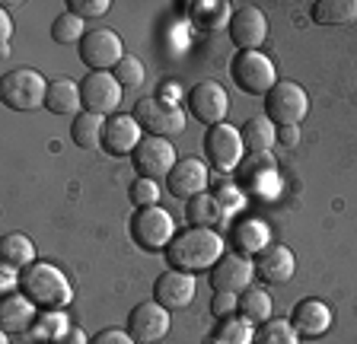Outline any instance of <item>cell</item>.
Returning a JSON list of instances; mask_svg holds the SVG:
<instances>
[{"label": "cell", "instance_id": "4dcf8cb0", "mask_svg": "<svg viewBox=\"0 0 357 344\" xmlns=\"http://www.w3.org/2000/svg\"><path fill=\"white\" fill-rule=\"evenodd\" d=\"M102 121L99 115H89V112H80L74 118V125H70V137H74L77 147L83 150H96L102 147Z\"/></svg>", "mask_w": 357, "mask_h": 344}, {"label": "cell", "instance_id": "60d3db41", "mask_svg": "<svg viewBox=\"0 0 357 344\" xmlns=\"http://www.w3.org/2000/svg\"><path fill=\"white\" fill-rule=\"evenodd\" d=\"M52 344H89V338L83 335V329H77V325H64V329L54 335Z\"/></svg>", "mask_w": 357, "mask_h": 344}, {"label": "cell", "instance_id": "52a82bcc", "mask_svg": "<svg viewBox=\"0 0 357 344\" xmlns=\"http://www.w3.org/2000/svg\"><path fill=\"white\" fill-rule=\"evenodd\" d=\"M233 83L249 96H268V90L278 83L275 64L265 58L261 52H239L230 64Z\"/></svg>", "mask_w": 357, "mask_h": 344}, {"label": "cell", "instance_id": "d6a6232c", "mask_svg": "<svg viewBox=\"0 0 357 344\" xmlns=\"http://www.w3.org/2000/svg\"><path fill=\"white\" fill-rule=\"evenodd\" d=\"M252 322H245L243 315L239 319H220V325H217V331L211 335V341L214 344H252Z\"/></svg>", "mask_w": 357, "mask_h": 344}, {"label": "cell", "instance_id": "8d00e7d4", "mask_svg": "<svg viewBox=\"0 0 357 344\" xmlns=\"http://www.w3.org/2000/svg\"><path fill=\"white\" fill-rule=\"evenodd\" d=\"M109 0H67V13H74V16H105L109 13Z\"/></svg>", "mask_w": 357, "mask_h": 344}, {"label": "cell", "instance_id": "1f68e13d", "mask_svg": "<svg viewBox=\"0 0 357 344\" xmlns=\"http://www.w3.org/2000/svg\"><path fill=\"white\" fill-rule=\"evenodd\" d=\"M252 344H300V335L287 319H268L255 329Z\"/></svg>", "mask_w": 357, "mask_h": 344}, {"label": "cell", "instance_id": "2e32d148", "mask_svg": "<svg viewBox=\"0 0 357 344\" xmlns=\"http://www.w3.org/2000/svg\"><path fill=\"white\" fill-rule=\"evenodd\" d=\"M141 141V125L134 121V115H109L102 121V147L112 157H128Z\"/></svg>", "mask_w": 357, "mask_h": 344}, {"label": "cell", "instance_id": "9c48e42d", "mask_svg": "<svg viewBox=\"0 0 357 344\" xmlns=\"http://www.w3.org/2000/svg\"><path fill=\"white\" fill-rule=\"evenodd\" d=\"M243 150L245 147H243V137H239V127L227 125V121L208 127V134H204V157H208V163L217 172L236 169L243 163Z\"/></svg>", "mask_w": 357, "mask_h": 344}, {"label": "cell", "instance_id": "d6986e66", "mask_svg": "<svg viewBox=\"0 0 357 344\" xmlns=\"http://www.w3.org/2000/svg\"><path fill=\"white\" fill-rule=\"evenodd\" d=\"M297 271V258L287 246L281 242H271L265 252L255 255V274L265 281V284H287Z\"/></svg>", "mask_w": 357, "mask_h": 344}, {"label": "cell", "instance_id": "4fadbf2b", "mask_svg": "<svg viewBox=\"0 0 357 344\" xmlns=\"http://www.w3.org/2000/svg\"><path fill=\"white\" fill-rule=\"evenodd\" d=\"M166 331H169V309L160 306L156 299L137 303V306L128 313V335H131L137 344L163 341Z\"/></svg>", "mask_w": 357, "mask_h": 344}, {"label": "cell", "instance_id": "603a6c76", "mask_svg": "<svg viewBox=\"0 0 357 344\" xmlns=\"http://www.w3.org/2000/svg\"><path fill=\"white\" fill-rule=\"evenodd\" d=\"M32 322H36V313H32L29 297L10 293V297L0 303V329L7 331V335H20V331L29 329Z\"/></svg>", "mask_w": 357, "mask_h": 344}, {"label": "cell", "instance_id": "d4e9b609", "mask_svg": "<svg viewBox=\"0 0 357 344\" xmlns=\"http://www.w3.org/2000/svg\"><path fill=\"white\" fill-rule=\"evenodd\" d=\"M80 83L67 80V77H61V80H52L48 83V96H45V109L52 115H74L80 112Z\"/></svg>", "mask_w": 357, "mask_h": 344}, {"label": "cell", "instance_id": "6da1fadb", "mask_svg": "<svg viewBox=\"0 0 357 344\" xmlns=\"http://www.w3.org/2000/svg\"><path fill=\"white\" fill-rule=\"evenodd\" d=\"M220 258H223V240L214 230H201V226L176 233V240L166 246V262H169L172 271L198 274V271L214 268Z\"/></svg>", "mask_w": 357, "mask_h": 344}, {"label": "cell", "instance_id": "277c9868", "mask_svg": "<svg viewBox=\"0 0 357 344\" xmlns=\"http://www.w3.org/2000/svg\"><path fill=\"white\" fill-rule=\"evenodd\" d=\"M45 96H48V83L38 70L16 68L0 80V99L7 109H16V112H32V109L45 105Z\"/></svg>", "mask_w": 357, "mask_h": 344}, {"label": "cell", "instance_id": "7402d4cb", "mask_svg": "<svg viewBox=\"0 0 357 344\" xmlns=\"http://www.w3.org/2000/svg\"><path fill=\"white\" fill-rule=\"evenodd\" d=\"M243 166V182L249 188H255V191H265V195H271L278 188V169H275V159H271V153H252V157L245 159Z\"/></svg>", "mask_w": 357, "mask_h": 344}, {"label": "cell", "instance_id": "484cf974", "mask_svg": "<svg viewBox=\"0 0 357 344\" xmlns=\"http://www.w3.org/2000/svg\"><path fill=\"white\" fill-rule=\"evenodd\" d=\"M0 258L10 271H26L29 265H36V246L22 233H7L0 240Z\"/></svg>", "mask_w": 357, "mask_h": 344}, {"label": "cell", "instance_id": "8992f818", "mask_svg": "<svg viewBox=\"0 0 357 344\" xmlns=\"http://www.w3.org/2000/svg\"><path fill=\"white\" fill-rule=\"evenodd\" d=\"M134 121L150 131V137H172L185 131V115L172 99L166 96H147L134 105Z\"/></svg>", "mask_w": 357, "mask_h": 344}, {"label": "cell", "instance_id": "44dd1931", "mask_svg": "<svg viewBox=\"0 0 357 344\" xmlns=\"http://www.w3.org/2000/svg\"><path fill=\"white\" fill-rule=\"evenodd\" d=\"M233 249L243 255H259L271 246V233H268L265 220L259 217H243L236 226H233Z\"/></svg>", "mask_w": 357, "mask_h": 344}, {"label": "cell", "instance_id": "30bf717a", "mask_svg": "<svg viewBox=\"0 0 357 344\" xmlns=\"http://www.w3.org/2000/svg\"><path fill=\"white\" fill-rule=\"evenodd\" d=\"M131 163H134V169H137V179L160 182L169 175L178 159H176V150H172L169 141H163V137H144V141L137 143V150L131 153Z\"/></svg>", "mask_w": 357, "mask_h": 344}, {"label": "cell", "instance_id": "ffe728a7", "mask_svg": "<svg viewBox=\"0 0 357 344\" xmlns=\"http://www.w3.org/2000/svg\"><path fill=\"white\" fill-rule=\"evenodd\" d=\"M290 325L297 329V335L303 338H319L328 331V325H332V313H328V306L322 303V299H300L297 306H294V313H290Z\"/></svg>", "mask_w": 357, "mask_h": 344}, {"label": "cell", "instance_id": "ac0fdd59", "mask_svg": "<svg viewBox=\"0 0 357 344\" xmlns=\"http://www.w3.org/2000/svg\"><path fill=\"white\" fill-rule=\"evenodd\" d=\"M153 299L166 309H182L195 299V277L188 271H163L153 284Z\"/></svg>", "mask_w": 357, "mask_h": 344}, {"label": "cell", "instance_id": "4316f807", "mask_svg": "<svg viewBox=\"0 0 357 344\" xmlns=\"http://www.w3.org/2000/svg\"><path fill=\"white\" fill-rule=\"evenodd\" d=\"M188 13H192V19L201 29L217 32V29H223V26H230L233 10L227 0H195V3H188Z\"/></svg>", "mask_w": 357, "mask_h": 344}, {"label": "cell", "instance_id": "74e56055", "mask_svg": "<svg viewBox=\"0 0 357 344\" xmlns=\"http://www.w3.org/2000/svg\"><path fill=\"white\" fill-rule=\"evenodd\" d=\"M214 201L220 204V210L227 214V210H236L239 204H243V195H239V188L230 185V182H217L214 188Z\"/></svg>", "mask_w": 357, "mask_h": 344}, {"label": "cell", "instance_id": "ba28073f", "mask_svg": "<svg viewBox=\"0 0 357 344\" xmlns=\"http://www.w3.org/2000/svg\"><path fill=\"white\" fill-rule=\"evenodd\" d=\"M80 102H83V112L109 118L121 102V83L109 70H89L80 80Z\"/></svg>", "mask_w": 357, "mask_h": 344}, {"label": "cell", "instance_id": "7c38bea8", "mask_svg": "<svg viewBox=\"0 0 357 344\" xmlns=\"http://www.w3.org/2000/svg\"><path fill=\"white\" fill-rule=\"evenodd\" d=\"M252 277H255V262H249V255L243 252H230L211 268V287H214V293L239 297L243 290L252 287Z\"/></svg>", "mask_w": 357, "mask_h": 344}, {"label": "cell", "instance_id": "cb8c5ba5", "mask_svg": "<svg viewBox=\"0 0 357 344\" xmlns=\"http://www.w3.org/2000/svg\"><path fill=\"white\" fill-rule=\"evenodd\" d=\"M239 137H243V147L249 153H268L271 143H278V125L268 115H252L239 127Z\"/></svg>", "mask_w": 357, "mask_h": 344}, {"label": "cell", "instance_id": "5b68a950", "mask_svg": "<svg viewBox=\"0 0 357 344\" xmlns=\"http://www.w3.org/2000/svg\"><path fill=\"white\" fill-rule=\"evenodd\" d=\"M265 115L275 121L278 127L300 125L310 115V96L300 83L294 80H278L265 96Z\"/></svg>", "mask_w": 357, "mask_h": 344}, {"label": "cell", "instance_id": "8fae6325", "mask_svg": "<svg viewBox=\"0 0 357 344\" xmlns=\"http://www.w3.org/2000/svg\"><path fill=\"white\" fill-rule=\"evenodd\" d=\"M125 58V48H121V38L112 29H89L80 38V61L89 70H115Z\"/></svg>", "mask_w": 357, "mask_h": 344}, {"label": "cell", "instance_id": "9a60e30c", "mask_svg": "<svg viewBox=\"0 0 357 344\" xmlns=\"http://www.w3.org/2000/svg\"><path fill=\"white\" fill-rule=\"evenodd\" d=\"M227 29H230L233 45H236L239 52H259V45L268 38V19L259 7L245 3V7L233 10Z\"/></svg>", "mask_w": 357, "mask_h": 344}, {"label": "cell", "instance_id": "3957f363", "mask_svg": "<svg viewBox=\"0 0 357 344\" xmlns=\"http://www.w3.org/2000/svg\"><path fill=\"white\" fill-rule=\"evenodd\" d=\"M128 230H131V240L137 242L141 249H147V252H160V249L166 252V246L176 240L172 214L169 210H163L160 204L134 210L131 220H128Z\"/></svg>", "mask_w": 357, "mask_h": 344}, {"label": "cell", "instance_id": "836d02e7", "mask_svg": "<svg viewBox=\"0 0 357 344\" xmlns=\"http://www.w3.org/2000/svg\"><path fill=\"white\" fill-rule=\"evenodd\" d=\"M86 36L83 32V23H80V16H74V13H61L58 19L52 23V38L54 42H61V45H80V38Z\"/></svg>", "mask_w": 357, "mask_h": 344}, {"label": "cell", "instance_id": "f1b7e54d", "mask_svg": "<svg viewBox=\"0 0 357 344\" xmlns=\"http://www.w3.org/2000/svg\"><path fill=\"white\" fill-rule=\"evenodd\" d=\"M185 217H188V224H192V226H201V230H214V226L223 220V210H220V204L214 201V195H208V191H204V195L188 198Z\"/></svg>", "mask_w": 357, "mask_h": 344}, {"label": "cell", "instance_id": "f35d334b", "mask_svg": "<svg viewBox=\"0 0 357 344\" xmlns=\"http://www.w3.org/2000/svg\"><path fill=\"white\" fill-rule=\"evenodd\" d=\"M211 313H214V319H230L233 313H239V297H233V293H214Z\"/></svg>", "mask_w": 357, "mask_h": 344}, {"label": "cell", "instance_id": "83f0119b", "mask_svg": "<svg viewBox=\"0 0 357 344\" xmlns=\"http://www.w3.org/2000/svg\"><path fill=\"white\" fill-rule=\"evenodd\" d=\"M310 16L319 26H348L357 19V0H316Z\"/></svg>", "mask_w": 357, "mask_h": 344}, {"label": "cell", "instance_id": "5bb4252c", "mask_svg": "<svg viewBox=\"0 0 357 344\" xmlns=\"http://www.w3.org/2000/svg\"><path fill=\"white\" fill-rule=\"evenodd\" d=\"M227 109H230V96H227V90H223L220 83L204 80V83H195L192 90H188V115L198 118L201 125H208V127L220 125Z\"/></svg>", "mask_w": 357, "mask_h": 344}, {"label": "cell", "instance_id": "ee69618b", "mask_svg": "<svg viewBox=\"0 0 357 344\" xmlns=\"http://www.w3.org/2000/svg\"><path fill=\"white\" fill-rule=\"evenodd\" d=\"M10 344H26V341H10Z\"/></svg>", "mask_w": 357, "mask_h": 344}, {"label": "cell", "instance_id": "b9f144b4", "mask_svg": "<svg viewBox=\"0 0 357 344\" xmlns=\"http://www.w3.org/2000/svg\"><path fill=\"white\" fill-rule=\"evenodd\" d=\"M278 143H284V147H297L300 143V125L278 127Z\"/></svg>", "mask_w": 357, "mask_h": 344}, {"label": "cell", "instance_id": "f546056e", "mask_svg": "<svg viewBox=\"0 0 357 344\" xmlns=\"http://www.w3.org/2000/svg\"><path fill=\"white\" fill-rule=\"evenodd\" d=\"M239 315L252 325H261V322L271 319V297H268L261 287H249V290L239 293Z\"/></svg>", "mask_w": 357, "mask_h": 344}, {"label": "cell", "instance_id": "ab89813d", "mask_svg": "<svg viewBox=\"0 0 357 344\" xmlns=\"http://www.w3.org/2000/svg\"><path fill=\"white\" fill-rule=\"evenodd\" d=\"M89 344H137V341L128 335V329H102L89 338Z\"/></svg>", "mask_w": 357, "mask_h": 344}, {"label": "cell", "instance_id": "7bdbcfd3", "mask_svg": "<svg viewBox=\"0 0 357 344\" xmlns=\"http://www.w3.org/2000/svg\"><path fill=\"white\" fill-rule=\"evenodd\" d=\"M10 36H13V19H10V10H0V38H3V48H10Z\"/></svg>", "mask_w": 357, "mask_h": 344}, {"label": "cell", "instance_id": "d590c367", "mask_svg": "<svg viewBox=\"0 0 357 344\" xmlns=\"http://www.w3.org/2000/svg\"><path fill=\"white\" fill-rule=\"evenodd\" d=\"M128 195H131V201L137 204V208H153L156 198H160V188H156V182H150V179H137Z\"/></svg>", "mask_w": 357, "mask_h": 344}, {"label": "cell", "instance_id": "e0dca14e", "mask_svg": "<svg viewBox=\"0 0 357 344\" xmlns=\"http://www.w3.org/2000/svg\"><path fill=\"white\" fill-rule=\"evenodd\" d=\"M166 188H169V195H176L178 201L182 198H195V195H204L208 191V166L201 163V159L188 157L182 163L172 166V172L166 175Z\"/></svg>", "mask_w": 357, "mask_h": 344}, {"label": "cell", "instance_id": "e575fe53", "mask_svg": "<svg viewBox=\"0 0 357 344\" xmlns=\"http://www.w3.org/2000/svg\"><path fill=\"white\" fill-rule=\"evenodd\" d=\"M115 80L121 83V86H128V90H137V86H141L144 83V64L137 58H131V54H125V58H121V64L119 68H115Z\"/></svg>", "mask_w": 357, "mask_h": 344}, {"label": "cell", "instance_id": "7a4b0ae2", "mask_svg": "<svg viewBox=\"0 0 357 344\" xmlns=\"http://www.w3.org/2000/svg\"><path fill=\"white\" fill-rule=\"evenodd\" d=\"M20 290L22 297H29L32 306L42 309H64L70 303V297H74L64 271L48 262H36L26 271H20Z\"/></svg>", "mask_w": 357, "mask_h": 344}]
</instances>
